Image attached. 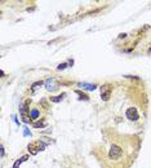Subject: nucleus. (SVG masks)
Here are the masks:
<instances>
[{
  "label": "nucleus",
  "mask_w": 151,
  "mask_h": 168,
  "mask_svg": "<svg viewBox=\"0 0 151 168\" xmlns=\"http://www.w3.org/2000/svg\"><path fill=\"white\" fill-rule=\"evenodd\" d=\"M110 95H111V88H110V85H103V87H101V96H102L103 100H109Z\"/></svg>",
  "instance_id": "nucleus-3"
},
{
  "label": "nucleus",
  "mask_w": 151,
  "mask_h": 168,
  "mask_svg": "<svg viewBox=\"0 0 151 168\" xmlns=\"http://www.w3.org/2000/svg\"><path fill=\"white\" fill-rule=\"evenodd\" d=\"M43 147H44V145L39 144V142H32V144L29 145V150L31 151V154H36L38 150H42Z\"/></svg>",
  "instance_id": "nucleus-4"
},
{
  "label": "nucleus",
  "mask_w": 151,
  "mask_h": 168,
  "mask_svg": "<svg viewBox=\"0 0 151 168\" xmlns=\"http://www.w3.org/2000/svg\"><path fill=\"white\" fill-rule=\"evenodd\" d=\"M125 115H127L128 119L131 120H137L138 119V112H137L136 107H129V109L125 111Z\"/></svg>",
  "instance_id": "nucleus-2"
},
{
  "label": "nucleus",
  "mask_w": 151,
  "mask_h": 168,
  "mask_svg": "<svg viewBox=\"0 0 151 168\" xmlns=\"http://www.w3.org/2000/svg\"><path fill=\"white\" fill-rule=\"evenodd\" d=\"M43 84V82H38V83H35L34 85H32V88H38L39 85H42Z\"/></svg>",
  "instance_id": "nucleus-7"
},
{
  "label": "nucleus",
  "mask_w": 151,
  "mask_h": 168,
  "mask_svg": "<svg viewBox=\"0 0 151 168\" xmlns=\"http://www.w3.org/2000/svg\"><path fill=\"white\" fill-rule=\"evenodd\" d=\"M51 100L53 101V102H58V101H61V100H62V97H61V96H56V97H52Z\"/></svg>",
  "instance_id": "nucleus-6"
},
{
  "label": "nucleus",
  "mask_w": 151,
  "mask_h": 168,
  "mask_svg": "<svg viewBox=\"0 0 151 168\" xmlns=\"http://www.w3.org/2000/svg\"><path fill=\"white\" fill-rule=\"evenodd\" d=\"M123 155V147L118 144H114L111 147H110L109 151V158L111 160H119Z\"/></svg>",
  "instance_id": "nucleus-1"
},
{
  "label": "nucleus",
  "mask_w": 151,
  "mask_h": 168,
  "mask_svg": "<svg viewBox=\"0 0 151 168\" xmlns=\"http://www.w3.org/2000/svg\"><path fill=\"white\" fill-rule=\"evenodd\" d=\"M29 115H30V118H31L32 120L39 119V118H40V110L38 109V107H32V109L30 110Z\"/></svg>",
  "instance_id": "nucleus-5"
}]
</instances>
